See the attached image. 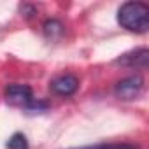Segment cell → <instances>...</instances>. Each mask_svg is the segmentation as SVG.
<instances>
[{"instance_id":"ba28073f","label":"cell","mask_w":149,"mask_h":149,"mask_svg":"<svg viewBox=\"0 0 149 149\" xmlns=\"http://www.w3.org/2000/svg\"><path fill=\"white\" fill-rule=\"evenodd\" d=\"M7 149H30V146H28L26 137H25L23 133L16 132V133H13V135L9 137V140H7Z\"/></svg>"},{"instance_id":"52a82bcc","label":"cell","mask_w":149,"mask_h":149,"mask_svg":"<svg viewBox=\"0 0 149 149\" xmlns=\"http://www.w3.org/2000/svg\"><path fill=\"white\" fill-rule=\"evenodd\" d=\"M76 149H140V146L132 144V142H100L95 146H84V147H76Z\"/></svg>"},{"instance_id":"6da1fadb","label":"cell","mask_w":149,"mask_h":149,"mask_svg":"<svg viewBox=\"0 0 149 149\" xmlns=\"http://www.w3.org/2000/svg\"><path fill=\"white\" fill-rule=\"evenodd\" d=\"M118 23L128 32L146 33L149 30V6L144 2H125L118 9Z\"/></svg>"},{"instance_id":"7a4b0ae2","label":"cell","mask_w":149,"mask_h":149,"mask_svg":"<svg viewBox=\"0 0 149 149\" xmlns=\"http://www.w3.org/2000/svg\"><path fill=\"white\" fill-rule=\"evenodd\" d=\"M144 90V79L142 76H139V74H133V76H128L121 81H118L114 84V97L119 98V100H135Z\"/></svg>"},{"instance_id":"5b68a950","label":"cell","mask_w":149,"mask_h":149,"mask_svg":"<svg viewBox=\"0 0 149 149\" xmlns=\"http://www.w3.org/2000/svg\"><path fill=\"white\" fill-rule=\"evenodd\" d=\"M114 63L121 65V67H128V68L146 70L149 65V49L147 47H137L133 51H128V53L121 54L119 58H116Z\"/></svg>"},{"instance_id":"3957f363","label":"cell","mask_w":149,"mask_h":149,"mask_svg":"<svg viewBox=\"0 0 149 149\" xmlns=\"http://www.w3.org/2000/svg\"><path fill=\"white\" fill-rule=\"evenodd\" d=\"M79 90V79L74 74H60L49 81V91L56 97L68 98Z\"/></svg>"},{"instance_id":"277c9868","label":"cell","mask_w":149,"mask_h":149,"mask_svg":"<svg viewBox=\"0 0 149 149\" xmlns=\"http://www.w3.org/2000/svg\"><path fill=\"white\" fill-rule=\"evenodd\" d=\"M4 97L7 104L14 107H23V109H28V105L35 100L32 88L26 84H7L4 90Z\"/></svg>"},{"instance_id":"8992f818","label":"cell","mask_w":149,"mask_h":149,"mask_svg":"<svg viewBox=\"0 0 149 149\" xmlns=\"http://www.w3.org/2000/svg\"><path fill=\"white\" fill-rule=\"evenodd\" d=\"M42 28H44V35H46V39L51 40V42L60 40V39L63 37V33H65V26H63V23L58 21V19H47V21L44 23Z\"/></svg>"}]
</instances>
